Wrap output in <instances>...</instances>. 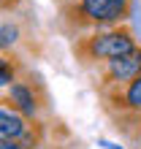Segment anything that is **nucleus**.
Listing matches in <instances>:
<instances>
[{
    "label": "nucleus",
    "mask_w": 141,
    "mask_h": 149,
    "mask_svg": "<svg viewBox=\"0 0 141 149\" xmlns=\"http://www.w3.org/2000/svg\"><path fill=\"white\" fill-rule=\"evenodd\" d=\"M133 49H136V36L128 24H114V27L92 30L87 36H76L73 43V54L84 65H103Z\"/></svg>",
    "instance_id": "obj_1"
},
{
    "label": "nucleus",
    "mask_w": 141,
    "mask_h": 149,
    "mask_svg": "<svg viewBox=\"0 0 141 149\" xmlns=\"http://www.w3.org/2000/svg\"><path fill=\"white\" fill-rule=\"evenodd\" d=\"M130 14V0H73L63 8L65 24L76 33L122 24Z\"/></svg>",
    "instance_id": "obj_2"
},
{
    "label": "nucleus",
    "mask_w": 141,
    "mask_h": 149,
    "mask_svg": "<svg viewBox=\"0 0 141 149\" xmlns=\"http://www.w3.org/2000/svg\"><path fill=\"white\" fill-rule=\"evenodd\" d=\"M101 100H103V109L111 119L141 111V76L130 79V81L119 84V87L101 90Z\"/></svg>",
    "instance_id": "obj_3"
},
{
    "label": "nucleus",
    "mask_w": 141,
    "mask_h": 149,
    "mask_svg": "<svg viewBox=\"0 0 141 149\" xmlns=\"http://www.w3.org/2000/svg\"><path fill=\"white\" fill-rule=\"evenodd\" d=\"M136 76H141V46H136L133 52H128V54H122L117 60H109V63L101 65L98 92L109 90V87H119V84H125Z\"/></svg>",
    "instance_id": "obj_4"
},
{
    "label": "nucleus",
    "mask_w": 141,
    "mask_h": 149,
    "mask_svg": "<svg viewBox=\"0 0 141 149\" xmlns=\"http://www.w3.org/2000/svg\"><path fill=\"white\" fill-rule=\"evenodd\" d=\"M6 103L11 106L14 111H19L24 119H35V114L41 109V98L35 92V84H30L27 79H19L8 87V95H6Z\"/></svg>",
    "instance_id": "obj_5"
},
{
    "label": "nucleus",
    "mask_w": 141,
    "mask_h": 149,
    "mask_svg": "<svg viewBox=\"0 0 141 149\" xmlns=\"http://www.w3.org/2000/svg\"><path fill=\"white\" fill-rule=\"evenodd\" d=\"M0 136L3 138H14L22 146L27 144V138L33 136V125L30 119H24L19 111H14L6 100H0Z\"/></svg>",
    "instance_id": "obj_6"
},
{
    "label": "nucleus",
    "mask_w": 141,
    "mask_h": 149,
    "mask_svg": "<svg viewBox=\"0 0 141 149\" xmlns=\"http://www.w3.org/2000/svg\"><path fill=\"white\" fill-rule=\"evenodd\" d=\"M111 122H114V127H117L133 146L141 144V111H136V114H125V117H114Z\"/></svg>",
    "instance_id": "obj_7"
},
{
    "label": "nucleus",
    "mask_w": 141,
    "mask_h": 149,
    "mask_svg": "<svg viewBox=\"0 0 141 149\" xmlns=\"http://www.w3.org/2000/svg\"><path fill=\"white\" fill-rule=\"evenodd\" d=\"M16 38H19V27L11 22H3L0 24V52H6V49H11Z\"/></svg>",
    "instance_id": "obj_8"
},
{
    "label": "nucleus",
    "mask_w": 141,
    "mask_h": 149,
    "mask_svg": "<svg viewBox=\"0 0 141 149\" xmlns=\"http://www.w3.org/2000/svg\"><path fill=\"white\" fill-rule=\"evenodd\" d=\"M16 76H19L16 65L8 57H0V90H3V87H11L16 81Z\"/></svg>",
    "instance_id": "obj_9"
},
{
    "label": "nucleus",
    "mask_w": 141,
    "mask_h": 149,
    "mask_svg": "<svg viewBox=\"0 0 141 149\" xmlns=\"http://www.w3.org/2000/svg\"><path fill=\"white\" fill-rule=\"evenodd\" d=\"M0 149H24L19 141H14V138H3L0 136Z\"/></svg>",
    "instance_id": "obj_10"
},
{
    "label": "nucleus",
    "mask_w": 141,
    "mask_h": 149,
    "mask_svg": "<svg viewBox=\"0 0 141 149\" xmlns=\"http://www.w3.org/2000/svg\"><path fill=\"white\" fill-rule=\"evenodd\" d=\"M103 146H106V149H122V146H117V144H109V141H103Z\"/></svg>",
    "instance_id": "obj_11"
},
{
    "label": "nucleus",
    "mask_w": 141,
    "mask_h": 149,
    "mask_svg": "<svg viewBox=\"0 0 141 149\" xmlns=\"http://www.w3.org/2000/svg\"><path fill=\"white\" fill-rule=\"evenodd\" d=\"M11 3H14V0H0V8H8Z\"/></svg>",
    "instance_id": "obj_12"
},
{
    "label": "nucleus",
    "mask_w": 141,
    "mask_h": 149,
    "mask_svg": "<svg viewBox=\"0 0 141 149\" xmlns=\"http://www.w3.org/2000/svg\"><path fill=\"white\" fill-rule=\"evenodd\" d=\"M136 149H141V144H138V146H136Z\"/></svg>",
    "instance_id": "obj_13"
}]
</instances>
